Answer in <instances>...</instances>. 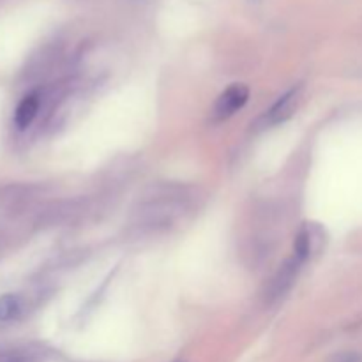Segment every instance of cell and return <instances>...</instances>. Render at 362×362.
I'll return each instance as SVG.
<instances>
[{"instance_id":"obj_2","label":"cell","mask_w":362,"mask_h":362,"mask_svg":"<svg viewBox=\"0 0 362 362\" xmlns=\"http://www.w3.org/2000/svg\"><path fill=\"white\" fill-rule=\"evenodd\" d=\"M300 94H303V88L300 87H293L290 88L288 92H285V94H283L281 98H279L278 101L267 110V113H265L264 117L265 126L271 127V126H279V124L286 122V120L296 113L297 106H299L300 103V98H303Z\"/></svg>"},{"instance_id":"obj_5","label":"cell","mask_w":362,"mask_h":362,"mask_svg":"<svg viewBox=\"0 0 362 362\" xmlns=\"http://www.w3.org/2000/svg\"><path fill=\"white\" fill-rule=\"evenodd\" d=\"M39 108H41L39 92H30V94L25 95L20 105H18L16 113H14V124H16L18 129H27L37 117Z\"/></svg>"},{"instance_id":"obj_8","label":"cell","mask_w":362,"mask_h":362,"mask_svg":"<svg viewBox=\"0 0 362 362\" xmlns=\"http://www.w3.org/2000/svg\"><path fill=\"white\" fill-rule=\"evenodd\" d=\"M0 362H34L32 359H28V357L25 356H20V354H9V356H4Z\"/></svg>"},{"instance_id":"obj_1","label":"cell","mask_w":362,"mask_h":362,"mask_svg":"<svg viewBox=\"0 0 362 362\" xmlns=\"http://www.w3.org/2000/svg\"><path fill=\"white\" fill-rule=\"evenodd\" d=\"M250 99V90H247L246 85L243 83H233L223 92L218 98L214 105V119L216 120H225L228 117H232L233 113L239 112L244 105Z\"/></svg>"},{"instance_id":"obj_7","label":"cell","mask_w":362,"mask_h":362,"mask_svg":"<svg viewBox=\"0 0 362 362\" xmlns=\"http://www.w3.org/2000/svg\"><path fill=\"white\" fill-rule=\"evenodd\" d=\"M327 362H362V354L356 350H345V352L334 354Z\"/></svg>"},{"instance_id":"obj_4","label":"cell","mask_w":362,"mask_h":362,"mask_svg":"<svg viewBox=\"0 0 362 362\" xmlns=\"http://www.w3.org/2000/svg\"><path fill=\"white\" fill-rule=\"evenodd\" d=\"M322 239H324V235H322L320 226L304 225L296 237V244H293V257H296L300 264L308 262L315 251L320 250Z\"/></svg>"},{"instance_id":"obj_6","label":"cell","mask_w":362,"mask_h":362,"mask_svg":"<svg viewBox=\"0 0 362 362\" xmlns=\"http://www.w3.org/2000/svg\"><path fill=\"white\" fill-rule=\"evenodd\" d=\"M23 313V299L14 293L0 297V324L16 320Z\"/></svg>"},{"instance_id":"obj_3","label":"cell","mask_w":362,"mask_h":362,"mask_svg":"<svg viewBox=\"0 0 362 362\" xmlns=\"http://www.w3.org/2000/svg\"><path fill=\"white\" fill-rule=\"evenodd\" d=\"M300 267H303V264H300L296 257L288 258V260L279 267V271L276 272V276L271 279V283H269L267 296H265L267 297V300H271L272 303V300H278L279 297L285 296V293L292 288Z\"/></svg>"}]
</instances>
